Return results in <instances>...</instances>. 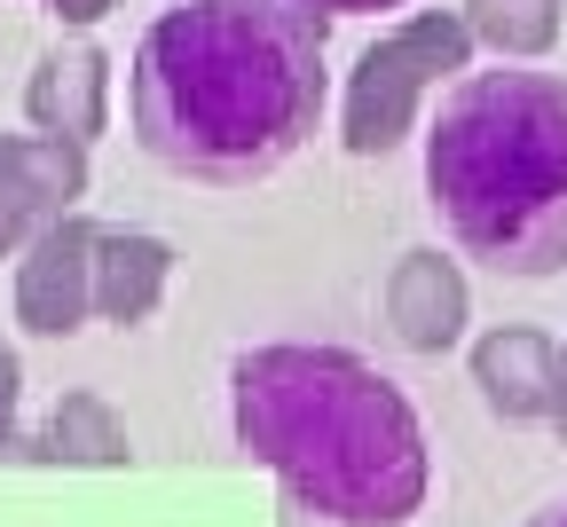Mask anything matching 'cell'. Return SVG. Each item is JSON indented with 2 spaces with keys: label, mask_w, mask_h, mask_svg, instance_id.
Instances as JSON below:
<instances>
[{
  "label": "cell",
  "mask_w": 567,
  "mask_h": 527,
  "mask_svg": "<svg viewBox=\"0 0 567 527\" xmlns=\"http://www.w3.org/2000/svg\"><path fill=\"white\" fill-rule=\"evenodd\" d=\"M134 142L182 182H268L316 134L323 17L292 0H182L134 40Z\"/></svg>",
  "instance_id": "cell-1"
},
{
  "label": "cell",
  "mask_w": 567,
  "mask_h": 527,
  "mask_svg": "<svg viewBox=\"0 0 567 527\" xmlns=\"http://www.w3.org/2000/svg\"><path fill=\"white\" fill-rule=\"evenodd\" d=\"M229 433L323 527H402L434 488L410 394L347 347H245L229 362Z\"/></svg>",
  "instance_id": "cell-2"
},
{
  "label": "cell",
  "mask_w": 567,
  "mask_h": 527,
  "mask_svg": "<svg viewBox=\"0 0 567 527\" xmlns=\"http://www.w3.org/2000/svg\"><path fill=\"white\" fill-rule=\"evenodd\" d=\"M425 205L442 237L496 276L567 268V80L559 71H457L425 126Z\"/></svg>",
  "instance_id": "cell-3"
},
{
  "label": "cell",
  "mask_w": 567,
  "mask_h": 527,
  "mask_svg": "<svg viewBox=\"0 0 567 527\" xmlns=\"http://www.w3.org/2000/svg\"><path fill=\"white\" fill-rule=\"evenodd\" d=\"M473 63V32L457 9H417L394 32H379L347 71V103H339V142L354 158H386V149L417 126L425 95L450 87Z\"/></svg>",
  "instance_id": "cell-4"
},
{
  "label": "cell",
  "mask_w": 567,
  "mask_h": 527,
  "mask_svg": "<svg viewBox=\"0 0 567 527\" xmlns=\"http://www.w3.org/2000/svg\"><path fill=\"white\" fill-rule=\"evenodd\" d=\"M95 229L103 220L71 205L17 252V323L32 339H71L95 316Z\"/></svg>",
  "instance_id": "cell-5"
},
{
  "label": "cell",
  "mask_w": 567,
  "mask_h": 527,
  "mask_svg": "<svg viewBox=\"0 0 567 527\" xmlns=\"http://www.w3.org/2000/svg\"><path fill=\"white\" fill-rule=\"evenodd\" d=\"M87 197V142L63 134H0V260L24 252L55 213Z\"/></svg>",
  "instance_id": "cell-6"
},
{
  "label": "cell",
  "mask_w": 567,
  "mask_h": 527,
  "mask_svg": "<svg viewBox=\"0 0 567 527\" xmlns=\"http://www.w3.org/2000/svg\"><path fill=\"white\" fill-rule=\"evenodd\" d=\"M379 316H386V339L402 354H450L473 323V291H465V268L442 260V252H402L386 268V291H379Z\"/></svg>",
  "instance_id": "cell-7"
},
{
  "label": "cell",
  "mask_w": 567,
  "mask_h": 527,
  "mask_svg": "<svg viewBox=\"0 0 567 527\" xmlns=\"http://www.w3.org/2000/svg\"><path fill=\"white\" fill-rule=\"evenodd\" d=\"M24 118L40 134H63V142H95L103 118H111V55L95 40L48 48L24 80Z\"/></svg>",
  "instance_id": "cell-8"
},
{
  "label": "cell",
  "mask_w": 567,
  "mask_h": 527,
  "mask_svg": "<svg viewBox=\"0 0 567 527\" xmlns=\"http://www.w3.org/2000/svg\"><path fill=\"white\" fill-rule=\"evenodd\" d=\"M551 379H559V347L528 323H505L473 347V386H481L488 417H505V425L551 417Z\"/></svg>",
  "instance_id": "cell-9"
},
{
  "label": "cell",
  "mask_w": 567,
  "mask_h": 527,
  "mask_svg": "<svg viewBox=\"0 0 567 527\" xmlns=\"http://www.w3.org/2000/svg\"><path fill=\"white\" fill-rule=\"evenodd\" d=\"M174 283V245L151 229H95V316L134 331L166 308Z\"/></svg>",
  "instance_id": "cell-10"
},
{
  "label": "cell",
  "mask_w": 567,
  "mask_h": 527,
  "mask_svg": "<svg viewBox=\"0 0 567 527\" xmlns=\"http://www.w3.org/2000/svg\"><path fill=\"white\" fill-rule=\"evenodd\" d=\"M9 457H40V465H126L134 441H126V425H118V410L103 394H63L48 410V425L32 441H17Z\"/></svg>",
  "instance_id": "cell-11"
},
{
  "label": "cell",
  "mask_w": 567,
  "mask_h": 527,
  "mask_svg": "<svg viewBox=\"0 0 567 527\" xmlns=\"http://www.w3.org/2000/svg\"><path fill=\"white\" fill-rule=\"evenodd\" d=\"M457 17H465L473 48L505 55V63H536V55L559 48L567 0H457Z\"/></svg>",
  "instance_id": "cell-12"
},
{
  "label": "cell",
  "mask_w": 567,
  "mask_h": 527,
  "mask_svg": "<svg viewBox=\"0 0 567 527\" xmlns=\"http://www.w3.org/2000/svg\"><path fill=\"white\" fill-rule=\"evenodd\" d=\"M17 402H24V362H17L9 339H0V457L17 448Z\"/></svg>",
  "instance_id": "cell-13"
},
{
  "label": "cell",
  "mask_w": 567,
  "mask_h": 527,
  "mask_svg": "<svg viewBox=\"0 0 567 527\" xmlns=\"http://www.w3.org/2000/svg\"><path fill=\"white\" fill-rule=\"evenodd\" d=\"M292 9H308V17H379V9H410V0H292Z\"/></svg>",
  "instance_id": "cell-14"
},
{
  "label": "cell",
  "mask_w": 567,
  "mask_h": 527,
  "mask_svg": "<svg viewBox=\"0 0 567 527\" xmlns=\"http://www.w3.org/2000/svg\"><path fill=\"white\" fill-rule=\"evenodd\" d=\"M111 9H118V0H48V17H55V24H103Z\"/></svg>",
  "instance_id": "cell-15"
},
{
  "label": "cell",
  "mask_w": 567,
  "mask_h": 527,
  "mask_svg": "<svg viewBox=\"0 0 567 527\" xmlns=\"http://www.w3.org/2000/svg\"><path fill=\"white\" fill-rule=\"evenodd\" d=\"M551 425H559V441H567V354H559V379H551Z\"/></svg>",
  "instance_id": "cell-16"
},
{
  "label": "cell",
  "mask_w": 567,
  "mask_h": 527,
  "mask_svg": "<svg viewBox=\"0 0 567 527\" xmlns=\"http://www.w3.org/2000/svg\"><path fill=\"white\" fill-rule=\"evenodd\" d=\"M528 527H567V504H544V512H536Z\"/></svg>",
  "instance_id": "cell-17"
}]
</instances>
